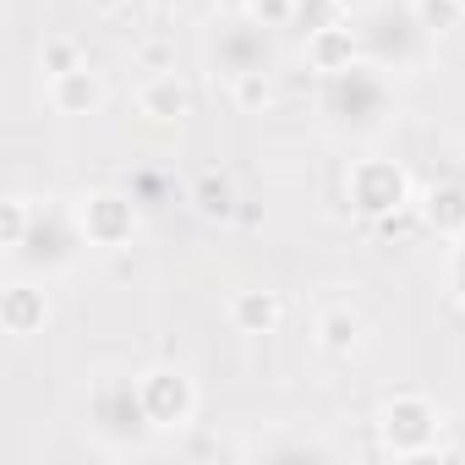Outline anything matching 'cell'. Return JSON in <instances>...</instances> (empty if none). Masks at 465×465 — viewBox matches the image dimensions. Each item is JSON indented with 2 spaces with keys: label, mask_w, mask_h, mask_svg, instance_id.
<instances>
[{
  "label": "cell",
  "mask_w": 465,
  "mask_h": 465,
  "mask_svg": "<svg viewBox=\"0 0 465 465\" xmlns=\"http://www.w3.org/2000/svg\"><path fill=\"white\" fill-rule=\"evenodd\" d=\"M438 432H443V411L427 394L405 389V394L383 400V411H378V438H383V454H394V460L438 454Z\"/></svg>",
  "instance_id": "1"
},
{
  "label": "cell",
  "mask_w": 465,
  "mask_h": 465,
  "mask_svg": "<svg viewBox=\"0 0 465 465\" xmlns=\"http://www.w3.org/2000/svg\"><path fill=\"white\" fill-rule=\"evenodd\" d=\"M72 219H77V230H83L88 247L121 252L137 236V197L132 192H83L72 203Z\"/></svg>",
  "instance_id": "2"
},
{
  "label": "cell",
  "mask_w": 465,
  "mask_h": 465,
  "mask_svg": "<svg viewBox=\"0 0 465 465\" xmlns=\"http://www.w3.org/2000/svg\"><path fill=\"white\" fill-rule=\"evenodd\" d=\"M88 411H94V432L104 438L110 454L137 449L143 432H153V421H148V411H143V394H137V378H132V383H99Z\"/></svg>",
  "instance_id": "3"
},
{
  "label": "cell",
  "mask_w": 465,
  "mask_h": 465,
  "mask_svg": "<svg viewBox=\"0 0 465 465\" xmlns=\"http://www.w3.org/2000/svg\"><path fill=\"white\" fill-rule=\"evenodd\" d=\"M345 197H351L356 213L383 219V213L411 203V175L400 164H389V159H356L351 175H345Z\"/></svg>",
  "instance_id": "4"
},
{
  "label": "cell",
  "mask_w": 465,
  "mask_h": 465,
  "mask_svg": "<svg viewBox=\"0 0 465 465\" xmlns=\"http://www.w3.org/2000/svg\"><path fill=\"white\" fill-rule=\"evenodd\" d=\"M137 394H143V411L153 421V432H170V427H192L197 416V383L181 372V367H153L137 378Z\"/></svg>",
  "instance_id": "5"
},
{
  "label": "cell",
  "mask_w": 465,
  "mask_h": 465,
  "mask_svg": "<svg viewBox=\"0 0 465 465\" xmlns=\"http://www.w3.org/2000/svg\"><path fill=\"white\" fill-rule=\"evenodd\" d=\"M329 110L345 115L351 126H378L383 110H389L383 72H378L372 61H356L351 72H334V77H329Z\"/></svg>",
  "instance_id": "6"
},
{
  "label": "cell",
  "mask_w": 465,
  "mask_h": 465,
  "mask_svg": "<svg viewBox=\"0 0 465 465\" xmlns=\"http://www.w3.org/2000/svg\"><path fill=\"white\" fill-rule=\"evenodd\" d=\"M0 323H6V334H12V340L39 334V329L50 323V296H45L39 285H28V280L6 285V291H0Z\"/></svg>",
  "instance_id": "7"
},
{
  "label": "cell",
  "mask_w": 465,
  "mask_h": 465,
  "mask_svg": "<svg viewBox=\"0 0 465 465\" xmlns=\"http://www.w3.org/2000/svg\"><path fill=\"white\" fill-rule=\"evenodd\" d=\"M104 104V77L83 61L77 72H61V77H50V110L55 115H94Z\"/></svg>",
  "instance_id": "8"
},
{
  "label": "cell",
  "mask_w": 465,
  "mask_h": 465,
  "mask_svg": "<svg viewBox=\"0 0 465 465\" xmlns=\"http://www.w3.org/2000/svg\"><path fill=\"white\" fill-rule=\"evenodd\" d=\"M361 334H367V323H361L356 307H323L318 312V329H312V340H318V351L329 361H351L361 351Z\"/></svg>",
  "instance_id": "9"
},
{
  "label": "cell",
  "mask_w": 465,
  "mask_h": 465,
  "mask_svg": "<svg viewBox=\"0 0 465 465\" xmlns=\"http://www.w3.org/2000/svg\"><path fill=\"white\" fill-rule=\"evenodd\" d=\"M356 50H361V34H356L351 23H334V28L307 34V61H312V72H323V77L351 72V66H356Z\"/></svg>",
  "instance_id": "10"
},
{
  "label": "cell",
  "mask_w": 465,
  "mask_h": 465,
  "mask_svg": "<svg viewBox=\"0 0 465 465\" xmlns=\"http://www.w3.org/2000/svg\"><path fill=\"white\" fill-rule=\"evenodd\" d=\"M213 50H224V77L252 72V66H269V28L247 17V23H236V28H224Z\"/></svg>",
  "instance_id": "11"
},
{
  "label": "cell",
  "mask_w": 465,
  "mask_h": 465,
  "mask_svg": "<svg viewBox=\"0 0 465 465\" xmlns=\"http://www.w3.org/2000/svg\"><path fill=\"white\" fill-rule=\"evenodd\" d=\"M421 219H427L432 236H443V242H465V186H454V181L432 186V192L421 197Z\"/></svg>",
  "instance_id": "12"
},
{
  "label": "cell",
  "mask_w": 465,
  "mask_h": 465,
  "mask_svg": "<svg viewBox=\"0 0 465 465\" xmlns=\"http://www.w3.org/2000/svg\"><path fill=\"white\" fill-rule=\"evenodd\" d=\"M280 296L274 291H236L230 296V307H224V318H230V329L236 334H269V329H280Z\"/></svg>",
  "instance_id": "13"
},
{
  "label": "cell",
  "mask_w": 465,
  "mask_h": 465,
  "mask_svg": "<svg viewBox=\"0 0 465 465\" xmlns=\"http://www.w3.org/2000/svg\"><path fill=\"white\" fill-rule=\"evenodd\" d=\"M137 110H143L148 121H181V115L192 110V88H186L175 72H159V77H148V83L137 88Z\"/></svg>",
  "instance_id": "14"
},
{
  "label": "cell",
  "mask_w": 465,
  "mask_h": 465,
  "mask_svg": "<svg viewBox=\"0 0 465 465\" xmlns=\"http://www.w3.org/2000/svg\"><path fill=\"white\" fill-rule=\"evenodd\" d=\"M230 104L247 110V115H263V110L274 104V77H269V66H252V72H236V77H230Z\"/></svg>",
  "instance_id": "15"
},
{
  "label": "cell",
  "mask_w": 465,
  "mask_h": 465,
  "mask_svg": "<svg viewBox=\"0 0 465 465\" xmlns=\"http://www.w3.org/2000/svg\"><path fill=\"white\" fill-rule=\"evenodd\" d=\"M192 208L203 219H230V213H236V186H230L219 170H203L197 186H192Z\"/></svg>",
  "instance_id": "16"
},
{
  "label": "cell",
  "mask_w": 465,
  "mask_h": 465,
  "mask_svg": "<svg viewBox=\"0 0 465 465\" xmlns=\"http://www.w3.org/2000/svg\"><path fill=\"white\" fill-rule=\"evenodd\" d=\"M411 17H416L432 39H443V34H454V28L465 23V0H411Z\"/></svg>",
  "instance_id": "17"
},
{
  "label": "cell",
  "mask_w": 465,
  "mask_h": 465,
  "mask_svg": "<svg viewBox=\"0 0 465 465\" xmlns=\"http://www.w3.org/2000/svg\"><path fill=\"white\" fill-rule=\"evenodd\" d=\"M77 66H83V39H72V34H50V39L39 45V72H45V83L61 77V72H77Z\"/></svg>",
  "instance_id": "18"
},
{
  "label": "cell",
  "mask_w": 465,
  "mask_h": 465,
  "mask_svg": "<svg viewBox=\"0 0 465 465\" xmlns=\"http://www.w3.org/2000/svg\"><path fill=\"white\" fill-rule=\"evenodd\" d=\"M296 23H302L307 34H318V28L351 23V6H345V0H296Z\"/></svg>",
  "instance_id": "19"
},
{
  "label": "cell",
  "mask_w": 465,
  "mask_h": 465,
  "mask_svg": "<svg viewBox=\"0 0 465 465\" xmlns=\"http://www.w3.org/2000/svg\"><path fill=\"white\" fill-rule=\"evenodd\" d=\"M28 219H34V197H6V230H0V247L6 252L28 247Z\"/></svg>",
  "instance_id": "20"
},
{
  "label": "cell",
  "mask_w": 465,
  "mask_h": 465,
  "mask_svg": "<svg viewBox=\"0 0 465 465\" xmlns=\"http://www.w3.org/2000/svg\"><path fill=\"white\" fill-rule=\"evenodd\" d=\"M132 61H137V72H148V77H159V72H175V45L170 39H137V50H132Z\"/></svg>",
  "instance_id": "21"
},
{
  "label": "cell",
  "mask_w": 465,
  "mask_h": 465,
  "mask_svg": "<svg viewBox=\"0 0 465 465\" xmlns=\"http://www.w3.org/2000/svg\"><path fill=\"white\" fill-rule=\"evenodd\" d=\"M247 17L263 28H291L296 23V0H247Z\"/></svg>",
  "instance_id": "22"
},
{
  "label": "cell",
  "mask_w": 465,
  "mask_h": 465,
  "mask_svg": "<svg viewBox=\"0 0 465 465\" xmlns=\"http://www.w3.org/2000/svg\"><path fill=\"white\" fill-rule=\"evenodd\" d=\"M454 302L465 307V247L454 252Z\"/></svg>",
  "instance_id": "23"
},
{
  "label": "cell",
  "mask_w": 465,
  "mask_h": 465,
  "mask_svg": "<svg viewBox=\"0 0 465 465\" xmlns=\"http://www.w3.org/2000/svg\"><path fill=\"white\" fill-rule=\"evenodd\" d=\"M88 6H94V12H99V17H115V12H121V6H126V0H88Z\"/></svg>",
  "instance_id": "24"
},
{
  "label": "cell",
  "mask_w": 465,
  "mask_h": 465,
  "mask_svg": "<svg viewBox=\"0 0 465 465\" xmlns=\"http://www.w3.org/2000/svg\"><path fill=\"white\" fill-rule=\"evenodd\" d=\"M153 6H159V12H175V6H186V0H153Z\"/></svg>",
  "instance_id": "25"
}]
</instances>
